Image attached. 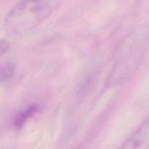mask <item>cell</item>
<instances>
[{
	"mask_svg": "<svg viewBox=\"0 0 149 149\" xmlns=\"http://www.w3.org/2000/svg\"><path fill=\"white\" fill-rule=\"evenodd\" d=\"M125 149H149V117L121 146Z\"/></svg>",
	"mask_w": 149,
	"mask_h": 149,
	"instance_id": "cell-2",
	"label": "cell"
},
{
	"mask_svg": "<svg viewBox=\"0 0 149 149\" xmlns=\"http://www.w3.org/2000/svg\"><path fill=\"white\" fill-rule=\"evenodd\" d=\"M51 13V6L42 0H21L8 12L4 25L9 33L21 35L37 27Z\"/></svg>",
	"mask_w": 149,
	"mask_h": 149,
	"instance_id": "cell-1",
	"label": "cell"
},
{
	"mask_svg": "<svg viewBox=\"0 0 149 149\" xmlns=\"http://www.w3.org/2000/svg\"><path fill=\"white\" fill-rule=\"evenodd\" d=\"M15 71V66L13 63H6L0 66V83L10 79Z\"/></svg>",
	"mask_w": 149,
	"mask_h": 149,
	"instance_id": "cell-4",
	"label": "cell"
},
{
	"mask_svg": "<svg viewBox=\"0 0 149 149\" xmlns=\"http://www.w3.org/2000/svg\"><path fill=\"white\" fill-rule=\"evenodd\" d=\"M38 106L36 105H32L26 108L24 111H21L17 115L15 119L14 125L17 129H20L25 125L27 121L35 114L38 111Z\"/></svg>",
	"mask_w": 149,
	"mask_h": 149,
	"instance_id": "cell-3",
	"label": "cell"
},
{
	"mask_svg": "<svg viewBox=\"0 0 149 149\" xmlns=\"http://www.w3.org/2000/svg\"><path fill=\"white\" fill-rule=\"evenodd\" d=\"M10 43L7 39L0 37V58L8 51Z\"/></svg>",
	"mask_w": 149,
	"mask_h": 149,
	"instance_id": "cell-5",
	"label": "cell"
}]
</instances>
